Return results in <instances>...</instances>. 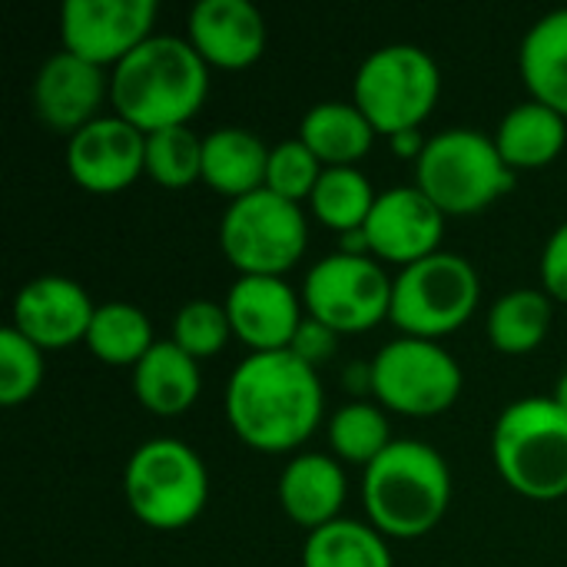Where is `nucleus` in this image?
<instances>
[{
	"mask_svg": "<svg viewBox=\"0 0 567 567\" xmlns=\"http://www.w3.org/2000/svg\"><path fill=\"white\" fill-rule=\"evenodd\" d=\"M96 306L86 289L66 276H40L13 299V329L43 352H60L86 342Z\"/></svg>",
	"mask_w": 567,
	"mask_h": 567,
	"instance_id": "obj_15",
	"label": "nucleus"
},
{
	"mask_svg": "<svg viewBox=\"0 0 567 567\" xmlns=\"http://www.w3.org/2000/svg\"><path fill=\"white\" fill-rule=\"evenodd\" d=\"M442 93V73L429 50L415 43H389L369 53L352 83V103L369 116L375 133L395 136L419 130Z\"/></svg>",
	"mask_w": 567,
	"mask_h": 567,
	"instance_id": "obj_7",
	"label": "nucleus"
},
{
	"mask_svg": "<svg viewBox=\"0 0 567 567\" xmlns=\"http://www.w3.org/2000/svg\"><path fill=\"white\" fill-rule=\"evenodd\" d=\"M322 169L326 166L316 159V153L302 140H282L269 153L266 189L282 196V199H289V203H302V199L312 196Z\"/></svg>",
	"mask_w": 567,
	"mask_h": 567,
	"instance_id": "obj_33",
	"label": "nucleus"
},
{
	"mask_svg": "<svg viewBox=\"0 0 567 567\" xmlns=\"http://www.w3.org/2000/svg\"><path fill=\"white\" fill-rule=\"evenodd\" d=\"M156 13V0H66L60 40L66 53L106 70L153 37Z\"/></svg>",
	"mask_w": 567,
	"mask_h": 567,
	"instance_id": "obj_12",
	"label": "nucleus"
},
{
	"mask_svg": "<svg viewBox=\"0 0 567 567\" xmlns=\"http://www.w3.org/2000/svg\"><path fill=\"white\" fill-rule=\"evenodd\" d=\"M369 365L375 399L399 415H442L462 395V365L432 339L402 336L382 346Z\"/></svg>",
	"mask_w": 567,
	"mask_h": 567,
	"instance_id": "obj_10",
	"label": "nucleus"
},
{
	"mask_svg": "<svg viewBox=\"0 0 567 567\" xmlns=\"http://www.w3.org/2000/svg\"><path fill=\"white\" fill-rule=\"evenodd\" d=\"M551 296L538 289H512L488 312V342L505 355L535 352L551 329Z\"/></svg>",
	"mask_w": 567,
	"mask_h": 567,
	"instance_id": "obj_25",
	"label": "nucleus"
},
{
	"mask_svg": "<svg viewBox=\"0 0 567 567\" xmlns=\"http://www.w3.org/2000/svg\"><path fill=\"white\" fill-rule=\"evenodd\" d=\"M492 458L508 488L535 502L567 495V412L551 395L512 402L492 432Z\"/></svg>",
	"mask_w": 567,
	"mask_h": 567,
	"instance_id": "obj_4",
	"label": "nucleus"
},
{
	"mask_svg": "<svg viewBox=\"0 0 567 567\" xmlns=\"http://www.w3.org/2000/svg\"><path fill=\"white\" fill-rule=\"evenodd\" d=\"M146 176L163 189H186L203 179V140L189 126L146 133Z\"/></svg>",
	"mask_w": 567,
	"mask_h": 567,
	"instance_id": "obj_30",
	"label": "nucleus"
},
{
	"mask_svg": "<svg viewBox=\"0 0 567 567\" xmlns=\"http://www.w3.org/2000/svg\"><path fill=\"white\" fill-rule=\"evenodd\" d=\"M482 279L458 252H435L405 266L392 282L389 319L412 339H442L458 332L478 309Z\"/></svg>",
	"mask_w": 567,
	"mask_h": 567,
	"instance_id": "obj_8",
	"label": "nucleus"
},
{
	"mask_svg": "<svg viewBox=\"0 0 567 567\" xmlns=\"http://www.w3.org/2000/svg\"><path fill=\"white\" fill-rule=\"evenodd\" d=\"M389 146H392V153H395V156H402V159H415V163H419V156L425 153L429 140L422 136V130H402V133L389 136Z\"/></svg>",
	"mask_w": 567,
	"mask_h": 567,
	"instance_id": "obj_36",
	"label": "nucleus"
},
{
	"mask_svg": "<svg viewBox=\"0 0 567 567\" xmlns=\"http://www.w3.org/2000/svg\"><path fill=\"white\" fill-rule=\"evenodd\" d=\"M542 286L551 299L567 302V223L551 233L542 252Z\"/></svg>",
	"mask_w": 567,
	"mask_h": 567,
	"instance_id": "obj_35",
	"label": "nucleus"
},
{
	"mask_svg": "<svg viewBox=\"0 0 567 567\" xmlns=\"http://www.w3.org/2000/svg\"><path fill=\"white\" fill-rule=\"evenodd\" d=\"M126 505L153 532L193 525L209 502V472L199 452L179 439L143 442L123 472Z\"/></svg>",
	"mask_w": 567,
	"mask_h": 567,
	"instance_id": "obj_5",
	"label": "nucleus"
},
{
	"mask_svg": "<svg viewBox=\"0 0 567 567\" xmlns=\"http://www.w3.org/2000/svg\"><path fill=\"white\" fill-rule=\"evenodd\" d=\"M492 140L512 173L542 169L561 156L567 143V120L551 106L528 100L505 113V120L498 123V133Z\"/></svg>",
	"mask_w": 567,
	"mask_h": 567,
	"instance_id": "obj_22",
	"label": "nucleus"
},
{
	"mask_svg": "<svg viewBox=\"0 0 567 567\" xmlns=\"http://www.w3.org/2000/svg\"><path fill=\"white\" fill-rule=\"evenodd\" d=\"M226 422L256 452L282 455L312 439L326 395L319 372L289 349L249 352L226 382Z\"/></svg>",
	"mask_w": 567,
	"mask_h": 567,
	"instance_id": "obj_1",
	"label": "nucleus"
},
{
	"mask_svg": "<svg viewBox=\"0 0 567 567\" xmlns=\"http://www.w3.org/2000/svg\"><path fill=\"white\" fill-rule=\"evenodd\" d=\"M392 282L372 256L332 252L302 282V306L339 336L375 329L392 312Z\"/></svg>",
	"mask_w": 567,
	"mask_h": 567,
	"instance_id": "obj_11",
	"label": "nucleus"
},
{
	"mask_svg": "<svg viewBox=\"0 0 567 567\" xmlns=\"http://www.w3.org/2000/svg\"><path fill=\"white\" fill-rule=\"evenodd\" d=\"M555 402H558V409L561 412H567V372L558 379V385H555V395H551Z\"/></svg>",
	"mask_w": 567,
	"mask_h": 567,
	"instance_id": "obj_37",
	"label": "nucleus"
},
{
	"mask_svg": "<svg viewBox=\"0 0 567 567\" xmlns=\"http://www.w3.org/2000/svg\"><path fill=\"white\" fill-rule=\"evenodd\" d=\"M66 173L86 193H123L146 173V133L116 113L96 116L66 140Z\"/></svg>",
	"mask_w": 567,
	"mask_h": 567,
	"instance_id": "obj_13",
	"label": "nucleus"
},
{
	"mask_svg": "<svg viewBox=\"0 0 567 567\" xmlns=\"http://www.w3.org/2000/svg\"><path fill=\"white\" fill-rule=\"evenodd\" d=\"M336 342H339V332L336 329H329L326 322L306 316L302 326H299V332H296V339H292V346H289V352L299 355L306 365L316 369V365H322L326 359L336 355Z\"/></svg>",
	"mask_w": 567,
	"mask_h": 567,
	"instance_id": "obj_34",
	"label": "nucleus"
},
{
	"mask_svg": "<svg viewBox=\"0 0 567 567\" xmlns=\"http://www.w3.org/2000/svg\"><path fill=\"white\" fill-rule=\"evenodd\" d=\"M346 472L336 458L306 452L296 455L279 478V505L289 522L299 528H322L339 518V508L346 505Z\"/></svg>",
	"mask_w": 567,
	"mask_h": 567,
	"instance_id": "obj_19",
	"label": "nucleus"
},
{
	"mask_svg": "<svg viewBox=\"0 0 567 567\" xmlns=\"http://www.w3.org/2000/svg\"><path fill=\"white\" fill-rule=\"evenodd\" d=\"M379 193L372 189L369 176L355 166H332V169H322L309 203H312V213L319 223H326L329 229L336 233H352V229H362L372 206H375Z\"/></svg>",
	"mask_w": 567,
	"mask_h": 567,
	"instance_id": "obj_28",
	"label": "nucleus"
},
{
	"mask_svg": "<svg viewBox=\"0 0 567 567\" xmlns=\"http://www.w3.org/2000/svg\"><path fill=\"white\" fill-rule=\"evenodd\" d=\"M299 140L316 153V159L332 166H355L375 143V126L355 103L326 100L306 110L299 123Z\"/></svg>",
	"mask_w": 567,
	"mask_h": 567,
	"instance_id": "obj_23",
	"label": "nucleus"
},
{
	"mask_svg": "<svg viewBox=\"0 0 567 567\" xmlns=\"http://www.w3.org/2000/svg\"><path fill=\"white\" fill-rule=\"evenodd\" d=\"M269 146L243 126H223L203 136V183L219 196L243 199L266 189Z\"/></svg>",
	"mask_w": 567,
	"mask_h": 567,
	"instance_id": "obj_20",
	"label": "nucleus"
},
{
	"mask_svg": "<svg viewBox=\"0 0 567 567\" xmlns=\"http://www.w3.org/2000/svg\"><path fill=\"white\" fill-rule=\"evenodd\" d=\"M392 442L395 439H392L389 419L372 402H349L329 422V445H332L336 458H342L349 465L369 468Z\"/></svg>",
	"mask_w": 567,
	"mask_h": 567,
	"instance_id": "obj_29",
	"label": "nucleus"
},
{
	"mask_svg": "<svg viewBox=\"0 0 567 567\" xmlns=\"http://www.w3.org/2000/svg\"><path fill=\"white\" fill-rule=\"evenodd\" d=\"M103 100H110L106 70L66 50L47 56L33 80V110L56 133H80L96 120Z\"/></svg>",
	"mask_w": 567,
	"mask_h": 567,
	"instance_id": "obj_17",
	"label": "nucleus"
},
{
	"mask_svg": "<svg viewBox=\"0 0 567 567\" xmlns=\"http://www.w3.org/2000/svg\"><path fill=\"white\" fill-rule=\"evenodd\" d=\"M362 505L385 538H425L452 505V468L425 442H392L362 475Z\"/></svg>",
	"mask_w": 567,
	"mask_h": 567,
	"instance_id": "obj_3",
	"label": "nucleus"
},
{
	"mask_svg": "<svg viewBox=\"0 0 567 567\" xmlns=\"http://www.w3.org/2000/svg\"><path fill=\"white\" fill-rule=\"evenodd\" d=\"M266 17L249 0H199L189 10V43L219 70H246L266 53Z\"/></svg>",
	"mask_w": 567,
	"mask_h": 567,
	"instance_id": "obj_18",
	"label": "nucleus"
},
{
	"mask_svg": "<svg viewBox=\"0 0 567 567\" xmlns=\"http://www.w3.org/2000/svg\"><path fill=\"white\" fill-rule=\"evenodd\" d=\"M199 389H203L199 362L186 355L173 339H159L133 365V392L140 405L153 415L163 419L183 415L199 399Z\"/></svg>",
	"mask_w": 567,
	"mask_h": 567,
	"instance_id": "obj_21",
	"label": "nucleus"
},
{
	"mask_svg": "<svg viewBox=\"0 0 567 567\" xmlns=\"http://www.w3.org/2000/svg\"><path fill=\"white\" fill-rule=\"evenodd\" d=\"M209 93V66L189 40L153 33L110 70L113 113L143 133L189 126Z\"/></svg>",
	"mask_w": 567,
	"mask_h": 567,
	"instance_id": "obj_2",
	"label": "nucleus"
},
{
	"mask_svg": "<svg viewBox=\"0 0 567 567\" xmlns=\"http://www.w3.org/2000/svg\"><path fill=\"white\" fill-rule=\"evenodd\" d=\"M518 70L532 100L567 120V7L542 17L522 40Z\"/></svg>",
	"mask_w": 567,
	"mask_h": 567,
	"instance_id": "obj_24",
	"label": "nucleus"
},
{
	"mask_svg": "<svg viewBox=\"0 0 567 567\" xmlns=\"http://www.w3.org/2000/svg\"><path fill=\"white\" fill-rule=\"evenodd\" d=\"M309 223L299 203L269 189L233 199L219 223L223 256L239 276H286L306 252Z\"/></svg>",
	"mask_w": 567,
	"mask_h": 567,
	"instance_id": "obj_9",
	"label": "nucleus"
},
{
	"mask_svg": "<svg viewBox=\"0 0 567 567\" xmlns=\"http://www.w3.org/2000/svg\"><path fill=\"white\" fill-rule=\"evenodd\" d=\"M415 186L445 216H475L515 186V173L492 136L455 126L429 136L415 163Z\"/></svg>",
	"mask_w": 567,
	"mask_h": 567,
	"instance_id": "obj_6",
	"label": "nucleus"
},
{
	"mask_svg": "<svg viewBox=\"0 0 567 567\" xmlns=\"http://www.w3.org/2000/svg\"><path fill=\"white\" fill-rule=\"evenodd\" d=\"M156 346L150 316L130 302H106L96 306L86 349L106 365H136Z\"/></svg>",
	"mask_w": 567,
	"mask_h": 567,
	"instance_id": "obj_27",
	"label": "nucleus"
},
{
	"mask_svg": "<svg viewBox=\"0 0 567 567\" xmlns=\"http://www.w3.org/2000/svg\"><path fill=\"white\" fill-rule=\"evenodd\" d=\"M229 339H233V322H229L226 306L219 302L193 299L173 319V342L196 362L219 355Z\"/></svg>",
	"mask_w": 567,
	"mask_h": 567,
	"instance_id": "obj_32",
	"label": "nucleus"
},
{
	"mask_svg": "<svg viewBox=\"0 0 567 567\" xmlns=\"http://www.w3.org/2000/svg\"><path fill=\"white\" fill-rule=\"evenodd\" d=\"M302 567H392L385 535L372 525L336 518L309 532L302 545Z\"/></svg>",
	"mask_w": 567,
	"mask_h": 567,
	"instance_id": "obj_26",
	"label": "nucleus"
},
{
	"mask_svg": "<svg viewBox=\"0 0 567 567\" xmlns=\"http://www.w3.org/2000/svg\"><path fill=\"white\" fill-rule=\"evenodd\" d=\"M43 382V349L13 326L0 332V405L17 409L37 395Z\"/></svg>",
	"mask_w": 567,
	"mask_h": 567,
	"instance_id": "obj_31",
	"label": "nucleus"
},
{
	"mask_svg": "<svg viewBox=\"0 0 567 567\" xmlns=\"http://www.w3.org/2000/svg\"><path fill=\"white\" fill-rule=\"evenodd\" d=\"M445 213L419 189V186H395L379 193L369 219H365V239L372 259L412 266L422 262L439 249L445 236Z\"/></svg>",
	"mask_w": 567,
	"mask_h": 567,
	"instance_id": "obj_14",
	"label": "nucleus"
},
{
	"mask_svg": "<svg viewBox=\"0 0 567 567\" xmlns=\"http://www.w3.org/2000/svg\"><path fill=\"white\" fill-rule=\"evenodd\" d=\"M223 306L229 312L233 336L249 346V352L289 349L306 319L296 289L279 276H239Z\"/></svg>",
	"mask_w": 567,
	"mask_h": 567,
	"instance_id": "obj_16",
	"label": "nucleus"
}]
</instances>
